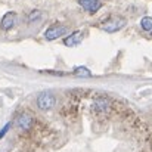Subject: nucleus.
Segmentation results:
<instances>
[{"mask_svg": "<svg viewBox=\"0 0 152 152\" xmlns=\"http://www.w3.org/2000/svg\"><path fill=\"white\" fill-rule=\"evenodd\" d=\"M124 25H126V19H124V18L114 16V18H109V19H106L105 22H102L101 28L103 31H106V33H117V31H120Z\"/></svg>", "mask_w": 152, "mask_h": 152, "instance_id": "f257e3e1", "label": "nucleus"}, {"mask_svg": "<svg viewBox=\"0 0 152 152\" xmlns=\"http://www.w3.org/2000/svg\"><path fill=\"white\" fill-rule=\"evenodd\" d=\"M65 33H66V27H65V25L55 24V25H52V27H49V28L46 30L45 37H46L48 40H56V39H59L61 36H64Z\"/></svg>", "mask_w": 152, "mask_h": 152, "instance_id": "f03ea898", "label": "nucleus"}, {"mask_svg": "<svg viewBox=\"0 0 152 152\" xmlns=\"http://www.w3.org/2000/svg\"><path fill=\"white\" fill-rule=\"evenodd\" d=\"M33 123H34V118H33L31 114H28V112H21V114L18 115L16 124H18V127H19L21 130H24V132L30 130V129L33 127Z\"/></svg>", "mask_w": 152, "mask_h": 152, "instance_id": "7ed1b4c3", "label": "nucleus"}, {"mask_svg": "<svg viewBox=\"0 0 152 152\" xmlns=\"http://www.w3.org/2000/svg\"><path fill=\"white\" fill-rule=\"evenodd\" d=\"M55 96L52 95V93H42L39 98H37V105H39V108L40 109H43V111H48V109H50L52 106L55 105Z\"/></svg>", "mask_w": 152, "mask_h": 152, "instance_id": "20e7f679", "label": "nucleus"}, {"mask_svg": "<svg viewBox=\"0 0 152 152\" xmlns=\"http://www.w3.org/2000/svg\"><path fill=\"white\" fill-rule=\"evenodd\" d=\"M78 4H80L84 10H87L89 13H96L102 7L101 0H78Z\"/></svg>", "mask_w": 152, "mask_h": 152, "instance_id": "39448f33", "label": "nucleus"}, {"mask_svg": "<svg viewBox=\"0 0 152 152\" xmlns=\"http://www.w3.org/2000/svg\"><path fill=\"white\" fill-rule=\"evenodd\" d=\"M84 39V33L83 31H74L72 34H69L68 37H65L64 40V45L68 46V48H74V46H78Z\"/></svg>", "mask_w": 152, "mask_h": 152, "instance_id": "423d86ee", "label": "nucleus"}, {"mask_svg": "<svg viewBox=\"0 0 152 152\" xmlns=\"http://www.w3.org/2000/svg\"><path fill=\"white\" fill-rule=\"evenodd\" d=\"M93 111L95 112H98V114H102V112H108L109 111V108H111V102L108 98H98V99H95L93 102Z\"/></svg>", "mask_w": 152, "mask_h": 152, "instance_id": "0eeeda50", "label": "nucleus"}, {"mask_svg": "<svg viewBox=\"0 0 152 152\" xmlns=\"http://www.w3.org/2000/svg\"><path fill=\"white\" fill-rule=\"evenodd\" d=\"M15 22H16V13L15 12H6L3 15L1 21H0V27L7 31V30H10L15 25Z\"/></svg>", "mask_w": 152, "mask_h": 152, "instance_id": "6e6552de", "label": "nucleus"}, {"mask_svg": "<svg viewBox=\"0 0 152 152\" xmlns=\"http://www.w3.org/2000/svg\"><path fill=\"white\" fill-rule=\"evenodd\" d=\"M74 74L78 75V77H90V75H92L90 69L86 68V66H77V68L74 69Z\"/></svg>", "mask_w": 152, "mask_h": 152, "instance_id": "1a4fd4ad", "label": "nucleus"}, {"mask_svg": "<svg viewBox=\"0 0 152 152\" xmlns=\"http://www.w3.org/2000/svg\"><path fill=\"white\" fill-rule=\"evenodd\" d=\"M140 27H142V30H145V31H151L152 33V18L151 16H145V18H142V21H140Z\"/></svg>", "mask_w": 152, "mask_h": 152, "instance_id": "9d476101", "label": "nucleus"}, {"mask_svg": "<svg viewBox=\"0 0 152 152\" xmlns=\"http://www.w3.org/2000/svg\"><path fill=\"white\" fill-rule=\"evenodd\" d=\"M40 16H42V12H40V10H33V12L28 15L27 21H28V22H34V21H36V19H39Z\"/></svg>", "mask_w": 152, "mask_h": 152, "instance_id": "9b49d317", "label": "nucleus"}, {"mask_svg": "<svg viewBox=\"0 0 152 152\" xmlns=\"http://www.w3.org/2000/svg\"><path fill=\"white\" fill-rule=\"evenodd\" d=\"M10 127V123H7L6 126H4V129H1V132H0V137L3 136V134H6V132H7V129Z\"/></svg>", "mask_w": 152, "mask_h": 152, "instance_id": "f8f14e48", "label": "nucleus"}, {"mask_svg": "<svg viewBox=\"0 0 152 152\" xmlns=\"http://www.w3.org/2000/svg\"><path fill=\"white\" fill-rule=\"evenodd\" d=\"M151 36H152V33H151Z\"/></svg>", "mask_w": 152, "mask_h": 152, "instance_id": "ddd939ff", "label": "nucleus"}]
</instances>
